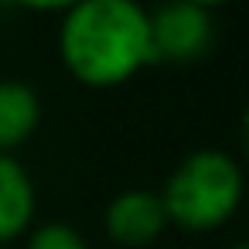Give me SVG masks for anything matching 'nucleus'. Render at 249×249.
<instances>
[{
	"instance_id": "8",
	"label": "nucleus",
	"mask_w": 249,
	"mask_h": 249,
	"mask_svg": "<svg viewBox=\"0 0 249 249\" xmlns=\"http://www.w3.org/2000/svg\"><path fill=\"white\" fill-rule=\"evenodd\" d=\"M11 4H21V7H31V11H69L82 0H11Z\"/></svg>"
},
{
	"instance_id": "7",
	"label": "nucleus",
	"mask_w": 249,
	"mask_h": 249,
	"mask_svg": "<svg viewBox=\"0 0 249 249\" xmlns=\"http://www.w3.org/2000/svg\"><path fill=\"white\" fill-rule=\"evenodd\" d=\"M28 249H86V239L65 222H48L31 232Z\"/></svg>"
},
{
	"instance_id": "3",
	"label": "nucleus",
	"mask_w": 249,
	"mask_h": 249,
	"mask_svg": "<svg viewBox=\"0 0 249 249\" xmlns=\"http://www.w3.org/2000/svg\"><path fill=\"white\" fill-rule=\"evenodd\" d=\"M147 21L154 62H195L212 48V18L188 0H171Z\"/></svg>"
},
{
	"instance_id": "9",
	"label": "nucleus",
	"mask_w": 249,
	"mask_h": 249,
	"mask_svg": "<svg viewBox=\"0 0 249 249\" xmlns=\"http://www.w3.org/2000/svg\"><path fill=\"white\" fill-rule=\"evenodd\" d=\"M188 4H195V7H215V4H229V0H188Z\"/></svg>"
},
{
	"instance_id": "1",
	"label": "nucleus",
	"mask_w": 249,
	"mask_h": 249,
	"mask_svg": "<svg viewBox=\"0 0 249 249\" xmlns=\"http://www.w3.org/2000/svg\"><path fill=\"white\" fill-rule=\"evenodd\" d=\"M58 52L82 86H120L154 62L147 11L137 0H82L65 11Z\"/></svg>"
},
{
	"instance_id": "5",
	"label": "nucleus",
	"mask_w": 249,
	"mask_h": 249,
	"mask_svg": "<svg viewBox=\"0 0 249 249\" xmlns=\"http://www.w3.org/2000/svg\"><path fill=\"white\" fill-rule=\"evenodd\" d=\"M35 215V184L28 178V171L0 154V242L18 239Z\"/></svg>"
},
{
	"instance_id": "4",
	"label": "nucleus",
	"mask_w": 249,
	"mask_h": 249,
	"mask_svg": "<svg viewBox=\"0 0 249 249\" xmlns=\"http://www.w3.org/2000/svg\"><path fill=\"white\" fill-rule=\"evenodd\" d=\"M103 225H106V235L113 242H120L126 249H140V246H150L164 232L167 212H164L160 195H150V191H123V195H116L106 205Z\"/></svg>"
},
{
	"instance_id": "6",
	"label": "nucleus",
	"mask_w": 249,
	"mask_h": 249,
	"mask_svg": "<svg viewBox=\"0 0 249 249\" xmlns=\"http://www.w3.org/2000/svg\"><path fill=\"white\" fill-rule=\"evenodd\" d=\"M41 120L38 92L24 82L4 79L0 82V154L21 147Z\"/></svg>"
},
{
	"instance_id": "10",
	"label": "nucleus",
	"mask_w": 249,
	"mask_h": 249,
	"mask_svg": "<svg viewBox=\"0 0 249 249\" xmlns=\"http://www.w3.org/2000/svg\"><path fill=\"white\" fill-rule=\"evenodd\" d=\"M232 249H246V246H232Z\"/></svg>"
},
{
	"instance_id": "2",
	"label": "nucleus",
	"mask_w": 249,
	"mask_h": 249,
	"mask_svg": "<svg viewBox=\"0 0 249 249\" xmlns=\"http://www.w3.org/2000/svg\"><path fill=\"white\" fill-rule=\"evenodd\" d=\"M160 201L167 222L188 232H208L235 215L242 201V171L222 150H195L174 167Z\"/></svg>"
}]
</instances>
